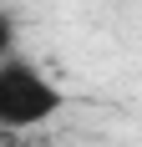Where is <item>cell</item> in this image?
<instances>
[{
    "mask_svg": "<svg viewBox=\"0 0 142 147\" xmlns=\"http://www.w3.org/2000/svg\"><path fill=\"white\" fill-rule=\"evenodd\" d=\"M61 107H66V96H61V86L41 66H30L20 56L0 61V127H10V132L41 127V122L56 117Z\"/></svg>",
    "mask_w": 142,
    "mask_h": 147,
    "instance_id": "obj_1",
    "label": "cell"
},
{
    "mask_svg": "<svg viewBox=\"0 0 142 147\" xmlns=\"http://www.w3.org/2000/svg\"><path fill=\"white\" fill-rule=\"evenodd\" d=\"M5 56H15V20L0 10V61H5Z\"/></svg>",
    "mask_w": 142,
    "mask_h": 147,
    "instance_id": "obj_2",
    "label": "cell"
}]
</instances>
